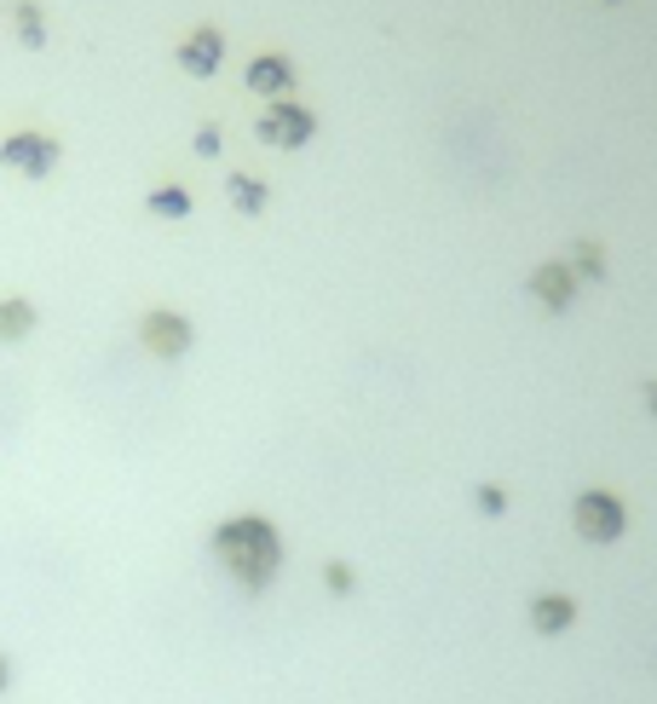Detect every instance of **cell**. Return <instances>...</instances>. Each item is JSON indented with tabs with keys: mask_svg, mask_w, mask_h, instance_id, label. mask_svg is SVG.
Returning a JSON list of instances; mask_svg holds the SVG:
<instances>
[{
	"mask_svg": "<svg viewBox=\"0 0 657 704\" xmlns=\"http://www.w3.org/2000/svg\"><path fill=\"white\" fill-rule=\"evenodd\" d=\"M214 555L225 561V572L237 577L243 589H266L271 577H277V566H283V543H277V532L266 520H225L219 532H214Z\"/></svg>",
	"mask_w": 657,
	"mask_h": 704,
	"instance_id": "6da1fadb",
	"label": "cell"
},
{
	"mask_svg": "<svg viewBox=\"0 0 657 704\" xmlns=\"http://www.w3.org/2000/svg\"><path fill=\"white\" fill-rule=\"evenodd\" d=\"M58 162H64V145L41 128H18L0 139V168L23 173V180H46V173H58Z\"/></svg>",
	"mask_w": 657,
	"mask_h": 704,
	"instance_id": "7a4b0ae2",
	"label": "cell"
},
{
	"mask_svg": "<svg viewBox=\"0 0 657 704\" xmlns=\"http://www.w3.org/2000/svg\"><path fill=\"white\" fill-rule=\"evenodd\" d=\"M191 318H180V312H168V307H157V312H144L139 318V341L157 352V359H185L191 352Z\"/></svg>",
	"mask_w": 657,
	"mask_h": 704,
	"instance_id": "3957f363",
	"label": "cell"
},
{
	"mask_svg": "<svg viewBox=\"0 0 657 704\" xmlns=\"http://www.w3.org/2000/svg\"><path fill=\"white\" fill-rule=\"evenodd\" d=\"M312 110H300V105H271L260 121H255V134L266 139V145H283V150H294V145H306L312 139Z\"/></svg>",
	"mask_w": 657,
	"mask_h": 704,
	"instance_id": "277c9868",
	"label": "cell"
},
{
	"mask_svg": "<svg viewBox=\"0 0 657 704\" xmlns=\"http://www.w3.org/2000/svg\"><path fill=\"white\" fill-rule=\"evenodd\" d=\"M577 532H583L589 543H612V537L623 532V509H617V497L589 491L583 502H577Z\"/></svg>",
	"mask_w": 657,
	"mask_h": 704,
	"instance_id": "5b68a950",
	"label": "cell"
},
{
	"mask_svg": "<svg viewBox=\"0 0 657 704\" xmlns=\"http://www.w3.org/2000/svg\"><path fill=\"white\" fill-rule=\"evenodd\" d=\"M225 64V35L219 30H191L180 41V70L185 75H214Z\"/></svg>",
	"mask_w": 657,
	"mask_h": 704,
	"instance_id": "8992f818",
	"label": "cell"
},
{
	"mask_svg": "<svg viewBox=\"0 0 657 704\" xmlns=\"http://www.w3.org/2000/svg\"><path fill=\"white\" fill-rule=\"evenodd\" d=\"M35 323H41V307H35L30 295H0V346L30 341Z\"/></svg>",
	"mask_w": 657,
	"mask_h": 704,
	"instance_id": "52a82bcc",
	"label": "cell"
},
{
	"mask_svg": "<svg viewBox=\"0 0 657 704\" xmlns=\"http://www.w3.org/2000/svg\"><path fill=\"white\" fill-rule=\"evenodd\" d=\"M289 82H294V64L277 58V53H266V58L248 64V87H255V93H283Z\"/></svg>",
	"mask_w": 657,
	"mask_h": 704,
	"instance_id": "ba28073f",
	"label": "cell"
},
{
	"mask_svg": "<svg viewBox=\"0 0 657 704\" xmlns=\"http://www.w3.org/2000/svg\"><path fill=\"white\" fill-rule=\"evenodd\" d=\"M225 196H231L237 214H260V209L271 203V191H266L260 180H248V173H231V180H225Z\"/></svg>",
	"mask_w": 657,
	"mask_h": 704,
	"instance_id": "9c48e42d",
	"label": "cell"
},
{
	"mask_svg": "<svg viewBox=\"0 0 657 704\" xmlns=\"http://www.w3.org/2000/svg\"><path fill=\"white\" fill-rule=\"evenodd\" d=\"M18 41L30 46V53L46 46V12L35 7V0H18Z\"/></svg>",
	"mask_w": 657,
	"mask_h": 704,
	"instance_id": "30bf717a",
	"label": "cell"
},
{
	"mask_svg": "<svg viewBox=\"0 0 657 704\" xmlns=\"http://www.w3.org/2000/svg\"><path fill=\"white\" fill-rule=\"evenodd\" d=\"M157 220H185L191 214V191L185 185H162V191H150V203H144Z\"/></svg>",
	"mask_w": 657,
	"mask_h": 704,
	"instance_id": "8fae6325",
	"label": "cell"
},
{
	"mask_svg": "<svg viewBox=\"0 0 657 704\" xmlns=\"http://www.w3.org/2000/svg\"><path fill=\"white\" fill-rule=\"evenodd\" d=\"M530 618H537L542 636H553V630H566V623L577 618V607H571V600H560V595H548V600H537V612H530Z\"/></svg>",
	"mask_w": 657,
	"mask_h": 704,
	"instance_id": "7c38bea8",
	"label": "cell"
},
{
	"mask_svg": "<svg viewBox=\"0 0 657 704\" xmlns=\"http://www.w3.org/2000/svg\"><path fill=\"white\" fill-rule=\"evenodd\" d=\"M323 584L335 589V595H346V589H352V572H346L341 561H335V566H323Z\"/></svg>",
	"mask_w": 657,
	"mask_h": 704,
	"instance_id": "4fadbf2b",
	"label": "cell"
},
{
	"mask_svg": "<svg viewBox=\"0 0 657 704\" xmlns=\"http://www.w3.org/2000/svg\"><path fill=\"white\" fill-rule=\"evenodd\" d=\"M196 157H219V128H202L196 134Z\"/></svg>",
	"mask_w": 657,
	"mask_h": 704,
	"instance_id": "5bb4252c",
	"label": "cell"
},
{
	"mask_svg": "<svg viewBox=\"0 0 657 704\" xmlns=\"http://www.w3.org/2000/svg\"><path fill=\"white\" fill-rule=\"evenodd\" d=\"M478 509H485V514H502V491H478Z\"/></svg>",
	"mask_w": 657,
	"mask_h": 704,
	"instance_id": "9a60e30c",
	"label": "cell"
},
{
	"mask_svg": "<svg viewBox=\"0 0 657 704\" xmlns=\"http://www.w3.org/2000/svg\"><path fill=\"white\" fill-rule=\"evenodd\" d=\"M7 687H12V659L0 652V693H7Z\"/></svg>",
	"mask_w": 657,
	"mask_h": 704,
	"instance_id": "2e32d148",
	"label": "cell"
},
{
	"mask_svg": "<svg viewBox=\"0 0 657 704\" xmlns=\"http://www.w3.org/2000/svg\"><path fill=\"white\" fill-rule=\"evenodd\" d=\"M646 405H651V416H657V387H646Z\"/></svg>",
	"mask_w": 657,
	"mask_h": 704,
	"instance_id": "e0dca14e",
	"label": "cell"
}]
</instances>
